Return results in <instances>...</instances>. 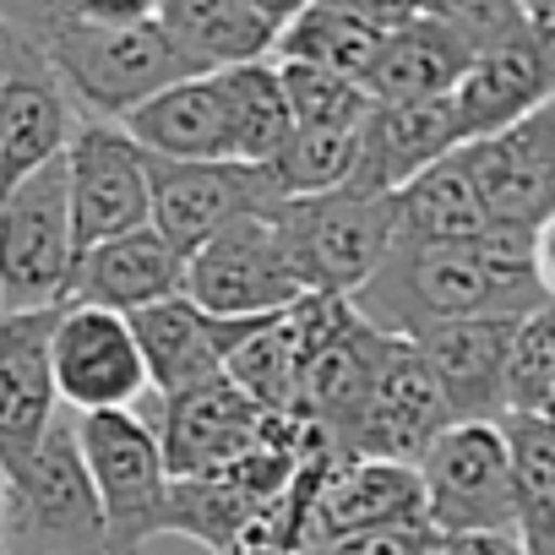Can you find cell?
<instances>
[{
    "label": "cell",
    "instance_id": "1",
    "mask_svg": "<svg viewBox=\"0 0 555 555\" xmlns=\"http://www.w3.org/2000/svg\"><path fill=\"white\" fill-rule=\"evenodd\" d=\"M0 12L50 55L77 115L126 120L169 82L202 77L164 34V23H93L88 12H77V0H0Z\"/></svg>",
    "mask_w": 555,
    "mask_h": 555
},
{
    "label": "cell",
    "instance_id": "2",
    "mask_svg": "<svg viewBox=\"0 0 555 555\" xmlns=\"http://www.w3.org/2000/svg\"><path fill=\"white\" fill-rule=\"evenodd\" d=\"M349 300L365 322H376L382 333H398V338H414V333H425L436 322H457V317L539 311L485 261V250L474 240H420V234H398L387 261L371 272V284L354 289Z\"/></svg>",
    "mask_w": 555,
    "mask_h": 555
},
{
    "label": "cell",
    "instance_id": "3",
    "mask_svg": "<svg viewBox=\"0 0 555 555\" xmlns=\"http://www.w3.org/2000/svg\"><path fill=\"white\" fill-rule=\"evenodd\" d=\"M12 555H109V522L82 457L77 420H55L39 452L7 474Z\"/></svg>",
    "mask_w": 555,
    "mask_h": 555
},
{
    "label": "cell",
    "instance_id": "4",
    "mask_svg": "<svg viewBox=\"0 0 555 555\" xmlns=\"http://www.w3.org/2000/svg\"><path fill=\"white\" fill-rule=\"evenodd\" d=\"M77 272V223L66 153L0 191V311L66 306Z\"/></svg>",
    "mask_w": 555,
    "mask_h": 555
},
{
    "label": "cell",
    "instance_id": "5",
    "mask_svg": "<svg viewBox=\"0 0 555 555\" xmlns=\"http://www.w3.org/2000/svg\"><path fill=\"white\" fill-rule=\"evenodd\" d=\"M272 212H278V229H284L311 295L365 289L371 272L387 261L398 240V191L371 196V191L338 185L317 196H284Z\"/></svg>",
    "mask_w": 555,
    "mask_h": 555
},
{
    "label": "cell",
    "instance_id": "6",
    "mask_svg": "<svg viewBox=\"0 0 555 555\" xmlns=\"http://www.w3.org/2000/svg\"><path fill=\"white\" fill-rule=\"evenodd\" d=\"M77 436L104 501L109 555H142L164 533L169 485H175L153 420L142 409H99V414H77Z\"/></svg>",
    "mask_w": 555,
    "mask_h": 555
},
{
    "label": "cell",
    "instance_id": "7",
    "mask_svg": "<svg viewBox=\"0 0 555 555\" xmlns=\"http://www.w3.org/2000/svg\"><path fill=\"white\" fill-rule=\"evenodd\" d=\"M185 295L212 317H272L311 295L300 261L278 229V212H250L218 229L185 261Z\"/></svg>",
    "mask_w": 555,
    "mask_h": 555
},
{
    "label": "cell",
    "instance_id": "8",
    "mask_svg": "<svg viewBox=\"0 0 555 555\" xmlns=\"http://www.w3.org/2000/svg\"><path fill=\"white\" fill-rule=\"evenodd\" d=\"M425 506L436 533L517 528V479L501 420H457L420 457Z\"/></svg>",
    "mask_w": 555,
    "mask_h": 555
},
{
    "label": "cell",
    "instance_id": "9",
    "mask_svg": "<svg viewBox=\"0 0 555 555\" xmlns=\"http://www.w3.org/2000/svg\"><path fill=\"white\" fill-rule=\"evenodd\" d=\"M153 175V229L191 261L218 229L234 218L267 212L284 202L267 164L245 158H158L147 153Z\"/></svg>",
    "mask_w": 555,
    "mask_h": 555
},
{
    "label": "cell",
    "instance_id": "10",
    "mask_svg": "<svg viewBox=\"0 0 555 555\" xmlns=\"http://www.w3.org/2000/svg\"><path fill=\"white\" fill-rule=\"evenodd\" d=\"M77 120L82 115L50 55L0 12V191L61 158Z\"/></svg>",
    "mask_w": 555,
    "mask_h": 555
},
{
    "label": "cell",
    "instance_id": "11",
    "mask_svg": "<svg viewBox=\"0 0 555 555\" xmlns=\"http://www.w3.org/2000/svg\"><path fill=\"white\" fill-rule=\"evenodd\" d=\"M66 180H72V223H77V256L99 240L131 234L153 223V175L147 147L120 126L82 115L66 142Z\"/></svg>",
    "mask_w": 555,
    "mask_h": 555
},
{
    "label": "cell",
    "instance_id": "12",
    "mask_svg": "<svg viewBox=\"0 0 555 555\" xmlns=\"http://www.w3.org/2000/svg\"><path fill=\"white\" fill-rule=\"evenodd\" d=\"M457 425L452 409H447V392L436 382V371L425 365L420 344L414 338H387L382 360H376V376L365 387V403L354 409L338 452L349 457H398V463H420L436 436Z\"/></svg>",
    "mask_w": 555,
    "mask_h": 555
},
{
    "label": "cell",
    "instance_id": "13",
    "mask_svg": "<svg viewBox=\"0 0 555 555\" xmlns=\"http://www.w3.org/2000/svg\"><path fill=\"white\" fill-rule=\"evenodd\" d=\"M55 387L72 414L137 409L153 376H147L131 317L66 300L55 322Z\"/></svg>",
    "mask_w": 555,
    "mask_h": 555
},
{
    "label": "cell",
    "instance_id": "14",
    "mask_svg": "<svg viewBox=\"0 0 555 555\" xmlns=\"http://www.w3.org/2000/svg\"><path fill=\"white\" fill-rule=\"evenodd\" d=\"M142 414L153 420L175 479L212 474V468L245 457L267 425V409L229 376L196 382L185 392H153V409H142Z\"/></svg>",
    "mask_w": 555,
    "mask_h": 555
},
{
    "label": "cell",
    "instance_id": "15",
    "mask_svg": "<svg viewBox=\"0 0 555 555\" xmlns=\"http://www.w3.org/2000/svg\"><path fill=\"white\" fill-rule=\"evenodd\" d=\"M55 322L50 311H0V463L23 468L50 425L61 420V387H55Z\"/></svg>",
    "mask_w": 555,
    "mask_h": 555
},
{
    "label": "cell",
    "instance_id": "16",
    "mask_svg": "<svg viewBox=\"0 0 555 555\" xmlns=\"http://www.w3.org/2000/svg\"><path fill=\"white\" fill-rule=\"evenodd\" d=\"M457 158L485 191L495 223L539 229L555 212V99L495 137L463 142Z\"/></svg>",
    "mask_w": 555,
    "mask_h": 555
},
{
    "label": "cell",
    "instance_id": "17",
    "mask_svg": "<svg viewBox=\"0 0 555 555\" xmlns=\"http://www.w3.org/2000/svg\"><path fill=\"white\" fill-rule=\"evenodd\" d=\"M457 147H463V115L452 93L392 99V104L376 99V109L360 126V164L349 185L371 196H392Z\"/></svg>",
    "mask_w": 555,
    "mask_h": 555
},
{
    "label": "cell",
    "instance_id": "18",
    "mask_svg": "<svg viewBox=\"0 0 555 555\" xmlns=\"http://www.w3.org/2000/svg\"><path fill=\"white\" fill-rule=\"evenodd\" d=\"M463 115V142L495 137L555 99V23H533L517 39L474 55L463 82L452 88Z\"/></svg>",
    "mask_w": 555,
    "mask_h": 555
},
{
    "label": "cell",
    "instance_id": "19",
    "mask_svg": "<svg viewBox=\"0 0 555 555\" xmlns=\"http://www.w3.org/2000/svg\"><path fill=\"white\" fill-rule=\"evenodd\" d=\"M414 522H430L420 463L338 452V463H333V474L317 495L306 544L344 539V533H371V528H414Z\"/></svg>",
    "mask_w": 555,
    "mask_h": 555
},
{
    "label": "cell",
    "instance_id": "20",
    "mask_svg": "<svg viewBox=\"0 0 555 555\" xmlns=\"http://www.w3.org/2000/svg\"><path fill=\"white\" fill-rule=\"evenodd\" d=\"M522 317H457L414 333L425 365L436 371L452 420H501L506 414V360Z\"/></svg>",
    "mask_w": 555,
    "mask_h": 555
},
{
    "label": "cell",
    "instance_id": "21",
    "mask_svg": "<svg viewBox=\"0 0 555 555\" xmlns=\"http://www.w3.org/2000/svg\"><path fill=\"white\" fill-rule=\"evenodd\" d=\"M250 322L256 317H212L191 295H175V300L131 311V327H137L153 392H185L196 382L223 376V365H229L234 344L250 333Z\"/></svg>",
    "mask_w": 555,
    "mask_h": 555
},
{
    "label": "cell",
    "instance_id": "22",
    "mask_svg": "<svg viewBox=\"0 0 555 555\" xmlns=\"http://www.w3.org/2000/svg\"><path fill=\"white\" fill-rule=\"evenodd\" d=\"M175 295H185V256L147 223V229H131V234H115V240H99L93 250H82L66 300L131 317V311L175 300Z\"/></svg>",
    "mask_w": 555,
    "mask_h": 555
},
{
    "label": "cell",
    "instance_id": "23",
    "mask_svg": "<svg viewBox=\"0 0 555 555\" xmlns=\"http://www.w3.org/2000/svg\"><path fill=\"white\" fill-rule=\"evenodd\" d=\"M120 126L158 158H234V131H229L218 72L169 82L164 93L142 99Z\"/></svg>",
    "mask_w": 555,
    "mask_h": 555
},
{
    "label": "cell",
    "instance_id": "24",
    "mask_svg": "<svg viewBox=\"0 0 555 555\" xmlns=\"http://www.w3.org/2000/svg\"><path fill=\"white\" fill-rule=\"evenodd\" d=\"M158 23L196 72L267 61L278 44V23L261 12V0H164Z\"/></svg>",
    "mask_w": 555,
    "mask_h": 555
},
{
    "label": "cell",
    "instance_id": "25",
    "mask_svg": "<svg viewBox=\"0 0 555 555\" xmlns=\"http://www.w3.org/2000/svg\"><path fill=\"white\" fill-rule=\"evenodd\" d=\"M468 66H474V50L447 23H436L425 12L409 28H392L382 39V55H376L365 88H371V99H387V104L392 99H436V93H452Z\"/></svg>",
    "mask_w": 555,
    "mask_h": 555
},
{
    "label": "cell",
    "instance_id": "26",
    "mask_svg": "<svg viewBox=\"0 0 555 555\" xmlns=\"http://www.w3.org/2000/svg\"><path fill=\"white\" fill-rule=\"evenodd\" d=\"M490 202L474 185V175L463 169L457 153H447L441 164H430L420 180H409L398 191V234H420V240H479L490 229Z\"/></svg>",
    "mask_w": 555,
    "mask_h": 555
},
{
    "label": "cell",
    "instance_id": "27",
    "mask_svg": "<svg viewBox=\"0 0 555 555\" xmlns=\"http://www.w3.org/2000/svg\"><path fill=\"white\" fill-rule=\"evenodd\" d=\"M223 104H229V131H234V158L245 164H267L278 158L295 137V115L284 99V77H278V61H240L218 72Z\"/></svg>",
    "mask_w": 555,
    "mask_h": 555
},
{
    "label": "cell",
    "instance_id": "28",
    "mask_svg": "<svg viewBox=\"0 0 555 555\" xmlns=\"http://www.w3.org/2000/svg\"><path fill=\"white\" fill-rule=\"evenodd\" d=\"M223 376L240 382L261 409H300L306 344H300V327H295V306L272 311V317H256L250 333L234 344Z\"/></svg>",
    "mask_w": 555,
    "mask_h": 555
},
{
    "label": "cell",
    "instance_id": "29",
    "mask_svg": "<svg viewBox=\"0 0 555 555\" xmlns=\"http://www.w3.org/2000/svg\"><path fill=\"white\" fill-rule=\"evenodd\" d=\"M382 28H371L365 17L333 7V0H317V7H306L300 17H289L284 28H278V44L272 55L278 61H311V66H333L344 77H371L376 55H382Z\"/></svg>",
    "mask_w": 555,
    "mask_h": 555
},
{
    "label": "cell",
    "instance_id": "30",
    "mask_svg": "<svg viewBox=\"0 0 555 555\" xmlns=\"http://www.w3.org/2000/svg\"><path fill=\"white\" fill-rule=\"evenodd\" d=\"M517 479V533L539 550L555 533V420L550 414H501Z\"/></svg>",
    "mask_w": 555,
    "mask_h": 555
},
{
    "label": "cell",
    "instance_id": "31",
    "mask_svg": "<svg viewBox=\"0 0 555 555\" xmlns=\"http://www.w3.org/2000/svg\"><path fill=\"white\" fill-rule=\"evenodd\" d=\"M278 77H284V99H289L295 131H360L365 115L376 109L371 88L360 77L333 72V66L278 61Z\"/></svg>",
    "mask_w": 555,
    "mask_h": 555
},
{
    "label": "cell",
    "instance_id": "32",
    "mask_svg": "<svg viewBox=\"0 0 555 555\" xmlns=\"http://www.w3.org/2000/svg\"><path fill=\"white\" fill-rule=\"evenodd\" d=\"M354 164H360V131H295L278 147V158H267L284 196L338 191L354 180Z\"/></svg>",
    "mask_w": 555,
    "mask_h": 555
},
{
    "label": "cell",
    "instance_id": "33",
    "mask_svg": "<svg viewBox=\"0 0 555 555\" xmlns=\"http://www.w3.org/2000/svg\"><path fill=\"white\" fill-rule=\"evenodd\" d=\"M555 403V300L528 311L506 360V414H550Z\"/></svg>",
    "mask_w": 555,
    "mask_h": 555
},
{
    "label": "cell",
    "instance_id": "34",
    "mask_svg": "<svg viewBox=\"0 0 555 555\" xmlns=\"http://www.w3.org/2000/svg\"><path fill=\"white\" fill-rule=\"evenodd\" d=\"M425 12L436 23H447L474 55H485L539 23L528 0H425Z\"/></svg>",
    "mask_w": 555,
    "mask_h": 555
},
{
    "label": "cell",
    "instance_id": "35",
    "mask_svg": "<svg viewBox=\"0 0 555 555\" xmlns=\"http://www.w3.org/2000/svg\"><path fill=\"white\" fill-rule=\"evenodd\" d=\"M300 555H441V533H436L430 522H414V528H371V533H344V539L306 544Z\"/></svg>",
    "mask_w": 555,
    "mask_h": 555
},
{
    "label": "cell",
    "instance_id": "36",
    "mask_svg": "<svg viewBox=\"0 0 555 555\" xmlns=\"http://www.w3.org/2000/svg\"><path fill=\"white\" fill-rule=\"evenodd\" d=\"M441 555H533L517 528H490V533H441Z\"/></svg>",
    "mask_w": 555,
    "mask_h": 555
},
{
    "label": "cell",
    "instance_id": "37",
    "mask_svg": "<svg viewBox=\"0 0 555 555\" xmlns=\"http://www.w3.org/2000/svg\"><path fill=\"white\" fill-rule=\"evenodd\" d=\"M333 7H344V12L365 17V23H371V28H382V34L409 28L414 17H425V0H333Z\"/></svg>",
    "mask_w": 555,
    "mask_h": 555
},
{
    "label": "cell",
    "instance_id": "38",
    "mask_svg": "<svg viewBox=\"0 0 555 555\" xmlns=\"http://www.w3.org/2000/svg\"><path fill=\"white\" fill-rule=\"evenodd\" d=\"M158 7L164 0H77V12H88L93 23H120V28L158 23Z\"/></svg>",
    "mask_w": 555,
    "mask_h": 555
},
{
    "label": "cell",
    "instance_id": "39",
    "mask_svg": "<svg viewBox=\"0 0 555 555\" xmlns=\"http://www.w3.org/2000/svg\"><path fill=\"white\" fill-rule=\"evenodd\" d=\"M533 261H539V284H544V295L555 300V212L533 229Z\"/></svg>",
    "mask_w": 555,
    "mask_h": 555
},
{
    "label": "cell",
    "instance_id": "40",
    "mask_svg": "<svg viewBox=\"0 0 555 555\" xmlns=\"http://www.w3.org/2000/svg\"><path fill=\"white\" fill-rule=\"evenodd\" d=\"M306 7H317V0H261V12H267V17L278 23V28H284L289 17H300Z\"/></svg>",
    "mask_w": 555,
    "mask_h": 555
},
{
    "label": "cell",
    "instance_id": "41",
    "mask_svg": "<svg viewBox=\"0 0 555 555\" xmlns=\"http://www.w3.org/2000/svg\"><path fill=\"white\" fill-rule=\"evenodd\" d=\"M0 555H12L7 550V463H0Z\"/></svg>",
    "mask_w": 555,
    "mask_h": 555
},
{
    "label": "cell",
    "instance_id": "42",
    "mask_svg": "<svg viewBox=\"0 0 555 555\" xmlns=\"http://www.w3.org/2000/svg\"><path fill=\"white\" fill-rule=\"evenodd\" d=\"M223 555H284V550H272V544H256V539H240L234 550H223Z\"/></svg>",
    "mask_w": 555,
    "mask_h": 555
},
{
    "label": "cell",
    "instance_id": "43",
    "mask_svg": "<svg viewBox=\"0 0 555 555\" xmlns=\"http://www.w3.org/2000/svg\"><path fill=\"white\" fill-rule=\"evenodd\" d=\"M528 7H533L539 23H555V0H528Z\"/></svg>",
    "mask_w": 555,
    "mask_h": 555
},
{
    "label": "cell",
    "instance_id": "44",
    "mask_svg": "<svg viewBox=\"0 0 555 555\" xmlns=\"http://www.w3.org/2000/svg\"><path fill=\"white\" fill-rule=\"evenodd\" d=\"M533 555H555V533H550V539H544V544H539Z\"/></svg>",
    "mask_w": 555,
    "mask_h": 555
},
{
    "label": "cell",
    "instance_id": "45",
    "mask_svg": "<svg viewBox=\"0 0 555 555\" xmlns=\"http://www.w3.org/2000/svg\"><path fill=\"white\" fill-rule=\"evenodd\" d=\"M550 420H555V403H550Z\"/></svg>",
    "mask_w": 555,
    "mask_h": 555
}]
</instances>
